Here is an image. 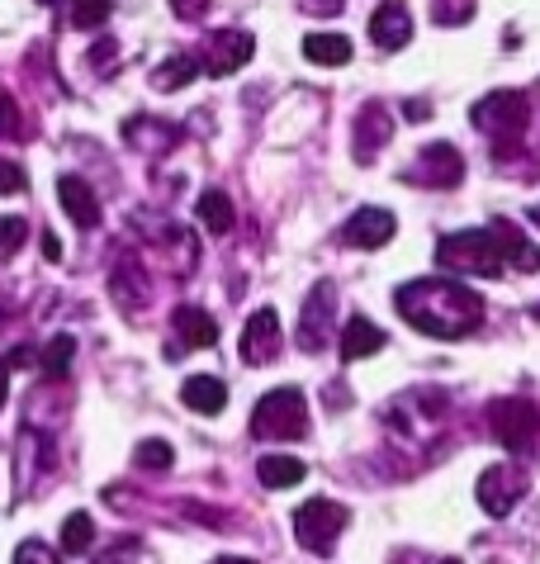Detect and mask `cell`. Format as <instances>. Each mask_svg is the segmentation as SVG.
Here are the masks:
<instances>
[{"label":"cell","mask_w":540,"mask_h":564,"mask_svg":"<svg viewBox=\"0 0 540 564\" xmlns=\"http://www.w3.org/2000/svg\"><path fill=\"white\" fill-rule=\"evenodd\" d=\"M403 318L426 337H469L484 323V300L455 280H412L393 294Z\"/></svg>","instance_id":"cell-1"},{"label":"cell","mask_w":540,"mask_h":564,"mask_svg":"<svg viewBox=\"0 0 540 564\" xmlns=\"http://www.w3.org/2000/svg\"><path fill=\"white\" fill-rule=\"evenodd\" d=\"M474 129L488 133L494 143V162L498 156H512L521 148V138L531 133V100L521 90H498V96H484L474 105Z\"/></svg>","instance_id":"cell-2"},{"label":"cell","mask_w":540,"mask_h":564,"mask_svg":"<svg viewBox=\"0 0 540 564\" xmlns=\"http://www.w3.org/2000/svg\"><path fill=\"white\" fill-rule=\"evenodd\" d=\"M436 265H446L451 275H498L507 261H503V247L494 238V228H465V232L441 238Z\"/></svg>","instance_id":"cell-3"},{"label":"cell","mask_w":540,"mask_h":564,"mask_svg":"<svg viewBox=\"0 0 540 564\" xmlns=\"http://www.w3.org/2000/svg\"><path fill=\"white\" fill-rule=\"evenodd\" d=\"M251 432H257L261 442H299V436H309V403H304V389H294V384L270 389V394L257 403Z\"/></svg>","instance_id":"cell-4"},{"label":"cell","mask_w":540,"mask_h":564,"mask_svg":"<svg viewBox=\"0 0 540 564\" xmlns=\"http://www.w3.org/2000/svg\"><path fill=\"white\" fill-rule=\"evenodd\" d=\"M488 422H494V436L512 451V456L531 451L536 436H540V413H536V403H527V399H498L494 409H488Z\"/></svg>","instance_id":"cell-5"},{"label":"cell","mask_w":540,"mask_h":564,"mask_svg":"<svg viewBox=\"0 0 540 564\" xmlns=\"http://www.w3.org/2000/svg\"><path fill=\"white\" fill-rule=\"evenodd\" d=\"M294 527H299V541H304L309 551L327 555L332 545H337V536L346 531V508L332 503V498H309V503L294 512Z\"/></svg>","instance_id":"cell-6"},{"label":"cell","mask_w":540,"mask_h":564,"mask_svg":"<svg viewBox=\"0 0 540 564\" xmlns=\"http://www.w3.org/2000/svg\"><path fill=\"white\" fill-rule=\"evenodd\" d=\"M460 176H465V156H460L451 143L422 148L418 162L408 171V181H422L426 191H451V185H460Z\"/></svg>","instance_id":"cell-7"},{"label":"cell","mask_w":540,"mask_h":564,"mask_svg":"<svg viewBox=\"0 0 540 564\" xmlns=\"http://www.w3.org/2000/svg\"><path fill=\"white\" fill-rule=\"evenodd\" d=\"M527 494V475H521L517 465H494V469H484V479H479V508L488 517H507L517 508V498Z\"/></svg>","instance_id":"cell-8"},{"label":"cell","mask_w":540,"mask_h":564,"mask_svg":"<svg viewBox=\"0 0 540 564\" xmlns=\"http://www.w3.org/2000/svg\"><path fill=\"white\" fill-rule=\"evenodd\" d=\"M251 53H257V43H251L247 34H209L204 39V53H199V67L209 76H233L237 67H247Z\"/></svg>","instance_id":"cell-9"},{"label":"cell","mask_w":540,"mask_h":564,"mask_svg":"<svg viewBox=\"0 0 540 564\" xmlns=\"http://www.w3.org/2000/svg\"><path fill=\"white\" fill-rule=\"evenodd\" d=\"M337 290H332V280H323V285H313L309 294V304H304V318H299V347L304 351H317L327 341V323H332V313H337Z\"/></svg>","instance_id":"cell-10"},{"label":"cell","mask_w":540,"mask_h":564,"mask_svg":"<svg viewBox=\"0 0 540 564\" xmlns=\"http://www.w3.org/2000/svg\"><path fill=\"white\" fill-rule=\"evenodd\" d=\"M280 351V318L276 308H257L242 333V360L247 366H266V360H276Z\"/></svg>","instance_id":"cell-11"},{"label":"cell","mask_w":540,"mask_h":564,"mask_svg":"<svg viewBox=\"0 0 540 564\" xmlns=\"http://www.w3.org/2000/svg\"><path fill=\"white\" fill-rule=\"evenodd\" d=\"M370 39H375L385 53H399L403 43L412 39V14H408L403 0H385V6L370 14Z\"/></svg>","instance_id":"cell-12"},{"label":"cell","mask_w":540,"mask_h":564,"mask_svg":"<svg viewBox=\"0 0 540 564\" xmlns=\"http://www.w3.org/2000/svg\"><path fill=\"white\" fill-rule=\"evenodd\" d=\"M393 238V214L389 209H356L352 218H346V228H342V242L346 247H385Z\"/></svg>","instance_id":"cell-13"},{"label":"cell","mask_w":540,"mask_h":564,"mask_svg":"<svg viewBox=\"0 0 540 564\" xmlns=\"http://www.w3.org/2000/svg\"><path fill=\"white\" fill-rule=\"evenodd\" d=\"M389 133H393V119H389V109L385 105H365L360 115H356V138H352V148H356V162H370V156L389 143Z\"/></svg>","instance_id":"cell-14"},{"label":"cell","mask_w":540,"mask_h":564,"mask_svg":"<svg viewBox=\"0 0 540 564\" xmlns=\"http://www.w3.org/2000/svg\"><path fill=\"white\" fill-rule=\"evenodd\" d=\"M57 195H62V209L72 214L76 228H95V224H100V199H95V191H90L82 176H62L57 181Z\"/></svg>","instance_id":"cell-15"},{"label":"cell","mask_w":540,"mask_h":564,"mask_svg":"<svg viewBox=\"0 0 540 564\" xmlns=\"http://www.w3.org/2000/svg\"><path fill=\"white\" fill-rule=\"evenodd\" d=\"M181 399H185L195 413L218 417V413H224V403H228V384L218 380V375H195V380H185Z\"/></svg>","instance_id":"cell-16"},{"label":"cell","mask_w":540,"mask_h":564,"mask_svg":"<svg viewBox=\"0 0 540 564\" xmlns=\"http://www.w3.org/2000/svg\"><path fill=\"white\" fill-rule=\"evenodd\" d=\"M494 228V238L503 247V261H517L521 271H540V247L527 242V232H521L517 224H507V218H498V224H488Z\"/></svg>","instance_id":"cell-17"},{"label":"cell","mask_w":540,"mask_h":564,"mask_svg":"<svg viewBox=\"0 0 540 564\" xmlns=\"http://www.w3.org/2000/svg\"><path fill=\"white\" fill-rule=\"evenodd\" d=\"M176 333H181L185 347L209 351L214 341H218V323H214L204 308H195V304H181V308H176Z\"/></svg>","instance_id":"cell-18"},{"label":"cell","mask_w":540,"mask_h":564,"mask_svg":"<svg viewBox=\"0 0 540 564\" xmlns=\"http://www.w3.org/2000/svg\"><path fill=\"white\" fill-rule=\"evenodd\" d=\"M385 333L370 323V318H352L346 323V333H342V356L346 360H365V356H375L379 347H385Z\"/></svg>","instance_id":"cell-19"},{"label":"cell","mask_w":540,"mask_h":564,"mask_svg":"<svg viewBox=\"0 0 540 564\" xmlns=\"http://www.w3.org/2000/svg\"><path fill=\"white\" fill-rule=\"evenodd\" d=\"M304 57L317 62V67H342V62H352V39H342V34H309L304 39Z\"/></svg>","instance_id":"cell-20"},{"label":"cell","mask_w":540,"mask_h":564,"mask_svg":"<svg viewBox=\"0 0 540 564\" xmlns=\"http://www.w3.org/2000/svg\"><path fill=\"white\" fill-rule=\"evenodd\" d=\"M257 475H261L266 489H294V484L309 475V465L294 460V456H266V460L257 465Z\"/></svg>","instance_id":"cell-21"},{"label":"cell","mask_w":540,"mask_h":564,"mask_svg":"<svg viewBox=\"0 0 540 564\" xmlns=\"http://www.w3.org/2000/svg\"><path fill=\"white\" fill-rule=\"evenodd\" d=\"M199 72H204L199 57H195V53H181V57H171V62H162V67L152 72V86H156V90H181V86L195 82Z\"/></svg>","instance_id":"cell-22"},{"label":"cell","mask_w":540,"mask_h":564,"mask_svg":"<svg viewBox=\"0 0 540 564\" xmlns=\"http://www.w3.org/2000/svg\"><path fill=\"white\" fill-rule=\"evenodd\" d=\"M199 218L209 232H233V199L224 191H204L199 195Z\"/></svg>","instance_id":"cell-23"},{"label":"cell","mask_w":540,"mask_h":564,"mask_svg":"<svg viewBox=\"0 0 540 564\" xmlns=\"http://www.w3.org/2000/svg\"><path fill=\"white\" fill-rule=\"evenodd\" d=\"M72 356H76V341H72V337H53V341H47V351L39 356V370H43V380H67V366H72Z\"/></svg>","instance_id":"cell-24"},{"label":"cell","mask_w":540,"mask_h":564,"mask_svg":"<svg viewBox=\"0 0 540 564\" xmlns=\"http://www.w3.org/2000/svg\"><path fill=\"white\" fill-rule=\"evenodd\" d=\"M90 545H95V522L86 512H72L67 522H62V551L82 555V551H90Z\"/></svg>","instance_id":"cell-25"},{"label":"cell","mask_w":540,"mask_h":564,"mask_svg":"<svg viewBox=\"0 0 540 564\" xmlns=\"http://www.w3.org/2000/svg\"><path fill=\"white\" fill-rule=\"evenodd\" d=\"M72 29H100L115 14V0H72Z\"/></svg>","instance_id":"cell-26"},{"label":"cell","mask_w":540,"mask_h":564,"mask_svg":"<svg viewBox=\"0 0 540 564\" xmlns=\"http://www.w3.org/2000/svg\"><path fill=\"white\" fill-rule=\"evenodd\" d=\"M24 133V115H20V100L10 90H0V138H20Z\"/></svg>","instance_id":"cell-27"},{"label":"cell","mask_w":540,"mask_h":564,"mask_svg":"<svg viewBox=\"0 0 540 564\" xmlns=\"http://www.w3.org/2000/svg\"><path fill=\"white\" fill-rule=\"evenodd\" d=\"M469 14H474V0H436V6H432L436 24H465Z\"/></svg>","instance_id":"cell-28"},{"label":"cell","mask_w":540,"mask_h":564,"mask_svg":"<svg viewBox=\"0 0 540 564\" xmlns=\"http://www.w3.org/2000/svg\"><path fill=\"white\" fill-rule=\"evenodd\" d=\"M24 238H29V224H24V218H6V224H0V257H14Z\"/></svg>","instance_id":"cell-29"},{"label":"cell","mask_w":540,"mask_h":564,"mask_svg":"<svg viewBox=\"0 0 540 564\" xmlns=\"http://www.w3.org/2000/svg\"><path fill=\"white\" fill-rule=\"evenodd\" d=\"M138 465L142 469H171V446L166 442H142L138 446Z\"/></svg>","instance_id":"cell-30"},{"label":"cell","mask_w":540,"mask_h":564,"mask_svg":"<svg viewBox=\"0 0 540 564\" xmlns=\"http://www.w3.org/2000/svg\"><path fill=\"white\" fill-rule=\"evenodd\" d=\"M14 564H57V555L47 551L43 541H24L20 551H14Z\"/></svg>","instance_id":"cell-31"},{"label":"cell","mask_w":540,"mask_h":564,"mask_svg":"<svg viewBox=\"0 0 540 564\" xmlns=\"http://www.w3.org/2000/svg\"><path fill=\"white\" fill-rule=\"evenodd\" d=\"M24 185H29V176L14 162H0V195H24Z\"/></svg>","instance_id":"cell-32"},{"label":"cell","mask_w":540,"mask_h":564,"mask_svg":"<svg viewBox=\"0 0 540 564\" xmlns=\"http://www.w3.org/2000/svg\"><path fill=\"white\" fill-rule=\"evenodd\" d=\"M171 10H176L181 20H199V14L209 10V0H171Z\"/></svg>","instance_id":"cell-33"},{"label":"cell","mask_w":540,"mask_h":564,"mask_svg":"<svg viewBox=\"0 0 540 564\" xmlns=\"http://www.w3.org/2000/svg\"><path fill=\"white\" fill-rule=\"evenodd\" d=\"M309 10H313V14H342L346 0H309Z\"/></svg>","instance_id":"cell-34"},{"label":"cell","mask_w":540,"mask_h":564,"mask_svg":"<svg viewBox=\"0 0 540 564\" xmlns=\"http://www.w3.org/2000/svg\"><path fill=\"white\" fill-rule=\"evenodd\" d=\"M403 109H408V119H432V105L426 100H408Z\"/></svg>","instance_id":"cell-35"},{"label":"cell","mask_w":540,"mask_h":564,"mask_svg":"<svg viewBox=\"0 0 540 564\" xmlns=\"http://www.w3.org/2000/svg\"><path fill=\"white\" fill-rule=\"evenodd\" d=\"M39 242H43V257H47V261H57V257H62V242L53 238V232H43Z\"/></svg>","instance_id":"cell-36"},{"label":"cell","mask_w":540,"mask_h":564,"mask_svg":"<svg viewBox=\"0 0 540 564\" xmlns=\"http://www.w3.org/2000/svg\"><path fill=\"white\" fill-rule=\"evenodd\" d=\"M6 394H10V360H0V409H6Z\"/></svg>","instance_id":"cell-37"},{"label":"cell","mask_w":540,"mask_h":564,"mask_svg":"<svg viewBox=\"0 0 540 564\" xmlns=\"http://www.w3.org/2000/svg\"><path fill=\"white\" fill-rule=\"evenodd\" d=\"M214 564H257V560H214Z\"/></svg>","instance_id":"cell-38"},{"label":"cell","mask_w":540,"mask_h":564,"mask_svg":"<svg viewBox=\"0 0 540 564\" xmlns=\"http://www.w3.org/2000/svg\"><path fill=\"white\" fill-rule=\"evenodd\" d=\"M531 224H540V205H536V209H531Z\"/></svg>","instance_id":"cell-39"},{"label":"cell","mask_w":540,"mask_h":564,"mask_svg":"<svg viewBox=\"0 0 540 564\" xmlns=\"http://www.w3.org/2000/svg\"><path fill=\"white\" fill-rule=\"evenodd\" d=\"M531 313H536V323H540V304H536V308H531Z\"/></svg>","instance_id":"cell-40"},{"label":"cell","mask_w":540,"mask_h":564,"mask_svg":"<svg viewBox=\"0 0 540 564\" xmlns=\"http://www.w3.org/2000/svg\"><path fill=\"white\" fill-rule=\"evenodd\" d=\"M43 6H57V0H43Z\"/></svg>","instance_id":"cell-41"},{"label":"cell","mask_w":540,"mask_h":564,"mask_svg":"<svg viewBox=\"0 0 540 564\" xmlns=\"http://www.w3.org/2000/svg\"><path fill=\"white\" fill-rule=\"evenodd\" d=\"M446 564H460V560H446Z\"/></svg>","instance_id":"cell-42"}]
</instances>
